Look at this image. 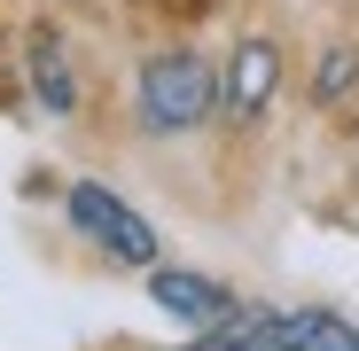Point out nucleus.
<instances>
[{
    "label": "nucleus",
    "instance_id": "7ed1b4c3",
    "mask_svg": "<svg viewBox=\"0 0 359 351\" xmlns=\"http://www.w3.org/2000/svg\"><path fill=\"white\" fill-rule=\"evenodd\" d=\"M273 351H359V328L336 312H266Z\"/></svg>",
    "mask_w": 359,
    "mask_h": 351
},
{
    "label": "nucleus",
    "instance_id": "20e7f679",
    "mask_svg": "<svg viewBox=\"0 0 359 351\" xmlns=\"http://www.w3.org/2000/svg\"><path fill=\"white\" fill-rule=\"evenodd\" d=\"M156 305L172 320H188V328H219L226 320V289L203 281V273H156Z\"/></svg>",
    "mask_w": 359,
    "mask_h": 351
},
{
    "label": "nucleus",
    "instance_id": "423d86ee",
    "mask_svg": "<svg viewBox=\"0 0 359 351\" xmlns=\"http://www.w3.org/2000/svg\"><path fill=\"white\" fill-rule=\"evenodd\" d=\"M32 86H39V102H47V109H71V102H79L71 63H63V39H55V32H39V39H32Z\"/></svg>",
    "mask_w": 359,
    "mask_h": 351
},
{
    "label": "nucleus",
    "instance_id": "f257e3e1",
    "mask_svg": "<svg viewBox=\"0 0 359 351\" xmlns=\"http://www.w3.org/2000/svg\"><path fill=\"white\" fill-rule=\"evenodd\" d=\"M211 102H219V78H211V63H196V55H156V63L141 71V117L156 133L203 125Z\"/></svg>",
    "mask_w": 359,
    "mask_h": 351
},
{
    "label": "nucleus",
    "instance_id": "39448f33",
    "mask_svg": "<svg viewBox=\"0 0 359 351\" xmlns=\"http://www.w3.org/2000/svg\"><path fill=\"white\" fill-rule=\"evenodd\" d=\"M273 78H281V71H273V47L250 39L243 55H234V71H226V109H234V117H258L266 94H273Z\"/></svg>",
    "mask_w": 359,
    "mask_h": 351
},
{
    "label": "nucleus",
    "instance_id": "0eeeda50",
    "mask_svg": "<svg viewBox=\"0 0 359 351\" xmlns=\"http://www.w3.org/2000/svg\"><path fill=\"white\" fill-rule=\"evenodd\" d=\"M351 78H359V55H351V47H336L328 63H320V78H313V94H320V102H336Z\"/></svg>",
    "mask_w": 359,
    "mask_h": 351
},
{
    "label": "nucleus",
    "instance_id": "f03ea898",
    "mask_svg": "<svg viewBox=\"0 0 359 351\" xmlns=\"http://www.w3.org/2000/svg\"><path fill=\"white\" fill-rule=\"evenodd\" d=\"M71 226L94 234V242H102L109 258H126V266H149V258H156V226H149L141 211H126L102 180H79V188H71Z\"/></svg>",
    "mask_w": 359,
    "mask_h": 351
}]
</instances>
